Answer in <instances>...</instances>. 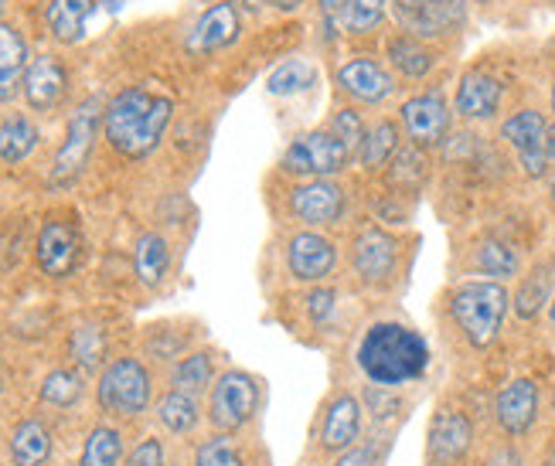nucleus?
Instances as JSON below:
<instances>
[{
  "instance_id": "obj_40",
  "label": "nucleus",
  "mask_w": 555,
  "mask_h": 466,
  "mask_svg": "<svg viewBox=\"0 0 555 466\" xmlns=\"http://www.w3.org/2000/svg\"><path fill=\"white\" fill-rule=\"evenodd\" d=\"M313 82H318V68H313L307 59H286L270 72L267 89H270V95H300Z\"/></svg>"
},
{
  "instance_id": "obj_2",
  "label": "nucleus",
  "mask_w": 555,
  "mask_h": 466,
  "mask_svg": "<svg viewBox=\"0 0 555 466\" xmlns=\"http://www.w3.org/2000/svg\"><path fill=\"white\" fill-rule=\"evenodd\" d=\"M171 116H175L171 95L151 92L143 86H130L109 100L103 113V133L116 154H124L130 160H143L160 146L167 127H171Z\"/></svg>"
},
{
  "instance_id": "obj_29",
  "label": "nucleus",
  "mask_w": 555,
  "mask_h": 466,
  "mask_svg": "<svg viewBox=\"0 0 555 466\" xmlns=\"http://www.w3.org/2000/svg\"><path fill=\"white\" fill-rule=\"evenodd\" d=\"M382 174H385V184L392 187V194H416L429 178V157L420 146L402 143L399 154L389 160V167H385Z\"/></svg>"
},
{
  "instance_id": "obj_33",
  "label": "nucleus",
  "mask_w": 555,
  "mask_h": 466,
  "mask_svg": "<svg viewBox=\"0 0 555 466\" xmlns=\"http://www.w3.org/2000/svg\"><path fill=\"white\" fill-rule=\"evenodd\" d=\"M552 269L539 266L528 276H521L518 293L512 297V310L518 313V321H535V316L545 310V303H552Z\"/></svg>"
},
{
  "instance_id": "obj_13",
  "label": "nucleus",
  "mask_w": 555,
  "mask_h": 466,
  "mask_svg": "<svg viewBox=\"0 0 555 466\" xmlns=\"http://www.w3.org/2000/svg\"><path fill=\"white\" fill-rule=\"evenodd\" d=\"M542 415V388L535 378H512L498 388L494 396V423L504 439H525L539 426Z\"/></svg>"
},
{
  "instance_id": "obj_35",
  "label": "nucleus",
  "mask_w": 555,
  "mask_h": 466,
  "mask_svg": "<svg viewBox=\"0 0 555 466\" xmlns=\"http://www.w3.org/2000/svg\"><path fill=\"white\" fill-rule=\"evenodd\" d=\"M95 11V0H52L48 4V28H52V35L65 44L79 41L82 31H86V21L89 14Z\"/></svg>"
},
{
  "instance_id": "obj_38",
  "label": "nucleus",
  "mask_w": 555,
  "mask_h": 466,
  "mask_svg": "<svg viewBox=\"0 0 555 466\" xmlns=\"http://www.w3.org/2000/svg\"><path fill=\"white\" fill-rule=\"evenodd\" d=\"M358 399L361 405H365V419H372L375 429H389L402 419V396H399V388H382V385H369L358 391Z\"/></svg>"
},
{
  "instance_id": "obj_55",
  "label": "nucleus",
  "mask_w": 555,
  "mask_h": 466,
  "mask_svg": "<svg viewBox=\"0 0 555 466\" xmlns=\"http://www.w3.org/2000/svg\"><path fill=\"white\" fill-rule=\"evenodd\" d=\"M552 113H555V86H552Z\"/></svg>"
},
{
  "instance_id": "obj_58",
  "label": "nucleus",
  "mask_w": 555,
  "mask_h": 466,
  "mask_svg": "<svg viewBox=\"0 0 555 466\" xmlns=\"http://www.w3.org/2000/svg\"><path fill=\"white\" fill-rule=\"evenodd\" d=\"M171 466H181V463H171Z\"/></svg>"
},
{
  "instance_id": "obj_11",
  "label": "nucleus",
  "mask_w": 555,
  "mask_h": 466,
  "mask_svg": "<svg viewBox=\"0 0 555 466\" xmlns=\"http://www.w3.org/2000/svg\"><path fill=\"white\" fill-rule=\"evenodd\" d=\"M286 211L307 229H334L348 215V191L334 178L300 181L286 191Z\"/></svg>"
},
{
  "instance_id": "obj_50",
  "label": "nucleus",
  "mask_w": 555,
  "mask_h": 466,
  "mask_svg": "<svg viewBox=\"0 0 555 466\" xmlns=\"http://www.w3.org/2000/svg\"><path fill=\"white\" fill-rule=\"evenodd\" d=\"M548 327L555 334V293H552V303H548Z\"/></svg>"
},
{
  "instance_id": "obj_23",
  "label": "nucleus",
  "mask_w": 555,
  "mask_h": 466,
  "mask_svg": "<svg viewBox=\"0 0 555 466\" xmlns=\"http://www.w3.org/2000/svg\"><path fill=\"white\" fill-rule=\"evenodd\" d=\"M154 415H157V426L175 436V439H184L191 432H198L202 419H205V405L202 399L195 396H184V391H175L167 388L164 396L154 402Z\"/></svg>"
},
{
  "instance_id": "obj_1",
  "label": "nucleus",
  "mask_w": 555,
  "mask_h": 466,
  "mask_svg": "<svg viewBox=\"0 0 555 466\" xmlns=\"http://www.w3.org/2000/svg\"><path fill=\"white\" fill-rule=\"evenodd\" d=\"M429 345L426 337L399 321H375L358 337L354 367L369 385L382 388H405L426 378L429 372Z\"/></svg>"
},
{
  "instance_id": "obj_22",
  "label": "nucleus",
  "mask_w": 555,
  "mask_h": 466,
  "mask_svg": "<svg viewBox=\"0 0 555 466\" xmlns=\"http://www.w3.org/2000/svg\"><path fill=\"white\" fill-rule=\"evenodd\" d=\"M65 86H68V76L62 62L52 55H41L28 65V76H24V100H28L35 113H52L62 103Z\"/></svg>"
},
{
  "instance_id": "obj_52",
  "label": "nucleus",
  "mask_w": 555,
  "mask_h": 466,
  "mask_svg": "<svg viewBox=\"0 0 555 466\" xmlns=\"http://www.w3.org/2000/svg\"><path fill=\"white\" fill-rule=\"evenodd\" d=\"M4 385H8V378H4V364H0V396H4Z\"/></svg>"
},
{
  "instance_id": "obj_26",
  "label": "nucleus",
  "mask_w": 555,
  "mask_h": 466,
  "mask_svg": "<svg viewBox=\"0 0 555 466\" xmlns=\"http://www.w3.org/2000/svg\"><path fill=\"white\" fill-rule=\"evenodd\" d=\"M28 76V44L11 24H0V103H11Z\"/></svg>"
},
{
  "instance_id": "obj_7",
  "label": "nucleus",
  "mask_w": 555,
  "mask_h": 466,
  "mask_svg": "<svg viewBox=\"0 0 555 466\" xmlns=\"http://www.w3.org/2000/svg\"><path fill=\"white\" fill-rule=\"evenodd\" d=\"M365 436V405H361L358 391L337 388L327 396L318 415V429H313V446L321 456H337L361 443Z\"/></svg>"
},
{
  "instance_id": "obj_18",
  "label": "nucleus",
  "mask_w": 555,
  "mask_h": 466,
  "mask_svg": "<svg viewBox=\"0 0 555 466\" xmlns=\"http://www.w3.org/2000/svg\"><path fill=\"white\" fill-rule=\"evenodd\" d=\"M337 89L351 95V100L361 106H382L385 100H392L396 79L382 62L361 55V59H351L337 68Z\"/></svg>"
},
{
  "instance_id": "obj_30",
  "label": "nucleus",
  "mask_w": 555,
  "mask_h": 466,
  "mask_svg": "<svg viewBox=\"0 0 555 466\" xmlns=\"http://www.w3.org/2000/svg\"><path fill=\"white\" fill-rule=\"evenodd\" d=\"M82 399H86V375L79 372V367H52V372L41 378L38 402L44 409L68 412V409H76Z\"/></svg>"
},
{
  "instance_id": "obj_56",
  "label": "nucleus",
  "mask_w": 555,
  "mask_h": 466,
  "mask_svg": "<svg viewBox=\"0 0 555 466\" xmlns=\"http://www.w3.org/2000/svg\"><path fill=\"white\" fill-rule=\"evenodd\" d=\"M552 412H555V388H552Z\"/></svg>"
},
{
  "instance_id": "obj_47",
  "label": "nucleus",
  "mask_w": 555,
  "mask_h": 466,
  "mask_svg": "<svg viewBox=\"0 0 555 466\" xmlns=\"http://www.w3.org/2000/svg\"><path fill=\"white\" fill-rule=\"evenodd\" d=\"M545 154H548V164H555V122L548 127V137H545Z\"/></svg>"
},
{
  "instance_id": "obj_28",
  "label": "nucleus",
  "mask_w": 555,
  "mask_h": 466,
  "mask_svg": "<svg viewBox=\"0 0 555 466\" xmlns=\"http://www.w3.org/2000/svg\"><path fill=\"white\" fill-rule=\"evenodd\" d=\"M171 269V245L160 232H143L137 238V249H133V273L140 280V286L157 289Z\"/></svg>"
},
{
  "instance_id": "obj_49",
  "label": "nucleus",
  "mask_w": 555,
  "mask_h": 466,
  "mask_svg": "<svg viewBox=\"0 0 555 466\" xmlns=\"http://www.w3.org/2000/svg\"><path fill=\"white\" fill-rule=\"evenodd\" d=\"M243 4H246L249 11H262V8H270L273 0H243Z\"/></svg>"
},
{
  "instance_id": "obj_4",
  "label": "nucleus",
  "mask_w": 555,
  "mask_h": 466,
  "mask_svg": "<svg viewBox=\"0 0 555 466\" xmlns=\"http://www.w3.org/2000/svg\"><path fill=\"white\" fill-rule=\"evenodd\" d=\"M157 402V381L147 361L140 358H109L95 378V405L103 415L119 423H133L147 415Z\"/></svg>"
},
{
  "instance_id": "obj_46",
  "label": "nucleus",
  "mask_w": 555,
  "mask_h": 466,
  "mask_svg": "<svg viewBox=\"0 0 555 466\" xmlns=\"http://www.w3.org/2000/svg\"><path fill=\"white\" fill-rule=\"evenodd\" d=\"M480 466H521V453L512 446V439H508V443L494 446V450L485 456V463H480Z\"/></svg>"
},
{
  "instance_id": "obj_57",
  "label": "nucleus",
  "mask_w": 555,
  "mask_h": 466,
  "mask_svg": "<svg viewBox=\"0 0 555 466\" xmlns=\"http://www.w3.org/2000/svg\"><path fill=\"white\" fill-rule=\"evenodd\" d=\"M0 11H4V0H0Z\"/></svg>"
},
{
  "instance_id": "obj_27",
  "label": "nucleus",
  "mask_w": 555,
  "mask_h": 466,
  "mask_svg": "<svg viewBox=\"0 0 555 466\" xmlns=\"http://www.w3.org/2000/svg\"><path fill=\"white\" fill-rule=\"evenodd\" d=\"M127 436L119 426L100 423L92 426L82 439V450H79V466H124L127 459Z\"/></svg>"
},
{
  "instance_id": "obj_15",
  "label": "nucleus",
  "mask_w": 555,
  "mask_h": 466,
  "mask_svg": "<svg viewBox=\"0 0 555 466\" xmlns=\"http://www.w3.org/2000/svg\"><path fill=\"white\" fill-rule=\"evenodd\" d=\"M548 122L539 109H518L501 122V140L512 146L518 167L528 178H545L548 154H545Z\"/></svg>"
},
{
  "instance_id": "obj_24",
  "label": "nucleus",
  "mask_w": 555,
  "mask_h": 466,
  "mask_svg": "<svg viewBox=\"0 0 555 466\" xmlns=\"http://www.w3.org/2000/svg\"><path fill=\"white\" fill-rule=\"evenodd\" d=\"M215 378H219V358H215V351H208V348H198V351H191V354H184L181 361L171 364L167 388L202 399V396H208V388L215 385Z\"/></svg>"
},
{
  "instance_id": "obj_34",
  "label": "nucleus",
  "mask_w": 555,
  "mask_h": 466,
  "mask_svg": "<svg viewBox=\"0 0 555 466\" xmlns=\"http://www.w3.org/2000/svg\"><path fill=\"white\" fill-rule=\"evenodd\" d=\"M68 358H72V364H76L82 375H89V372H103V367L109 364L103 327L86 324V327H76V331H72V334H68Z\"/></svg>"
},
{
  "instance_id": "obj_6",
  "label": "nucleus",
  "mask_w": 555,
  "mask_h": 466,
  "mask_svg": "<svg viewBox=\"0 0 555 466\" xmlns=\"http://www.w3.org/2000/svg\"><path fill=\"white\" fill-rule=\"evenodd\" d=\"M103 113L106 109L100 106V100H86L76 106V113L68 119L65 140L52 160V174H48L52 187H68L82 178V170L95 151V137H100V127H103Z\"/></svg>"
},
{
  "instance_id": "obj_54",
  "label": "nucleus",
  "mask_w": 555,
  "mask_h": 466,
  "mask_svg": "<svg viewBox=\"0 0 555 466\" xmlns=\"http://www.w3.org/2000/svg\"><path fill=\"white\" fill-rule=\"evenodd\" d=\"M548 466H555V446H552V453H548Z\"/></svg>"
},
{
  "instance_id": "obj_43",
  "label": "nucleus",
  "mask_w": 555,
  "mask_h": 466,
  "mask_svg": "<svg viewBox=\"0 0 555 466\" xmlns=\"http://www.w3.org/2000/svg\"><path fill=\"white\" fill-rule=\"evenodd\" d=\"M385 14V0H351L348 8V31L351 35H372Z\"/></svg>"
},
{
  "instance_id": "obj_31",
  "label": "nucleus",
  "mask_w": 555,
  "mask_h": 466,
  "mask_svg": "<svg viewBox=\"0 0 555 466\" xmlns=\"http://www.w3.org/2000/svg\"><path fill=\"white\" fill-rule=\"evenodd\" d=\"M191 466H249V453L235 432H208L191 450Z\"/></svg>"
},
{
  "instance_id": "obj_39",
  "label": "nucleus",
  "mask_w": 555,
  "mask_h": 466,
  "mask_svg": "<svg viewBox=\"0 0 555 466\" xmlns=\"http://www.w3.org/2000/svg\"><path fill=\"white\" fill-rule=\"evenodd\" d=\"M300 310H304L307 327L321 334L337 321V313H341V293H337L334 286H327V283L310 286L304 293V300H300Z\"/></svg>"
},
{
  "instance_id": "obj_36",
  "label": "nucleus",
  "mask_w": 555,
  "mask_h": 466,
  "mask_svg": "<svg viewBox=\"0 0 555 466\" xmlns=\"http://www.w3.org/2000/svg\"><path fill=\"white\" fill-rule=\"evenodd\" d=\"M41 133L35 119L28 116H8L0 122V164H21L24 157L35 154Z\"/></svg>"
},
{
  "instance_id": "obj_37",
  "label": "nucleus",
  "mask_w": 555,
  "mask_h": 466,
  "mask_svg": "<svg viewBox=\"0 0 555 466\" xmlns=\"http://www.w3.org/2000/svg\"><path fill=\"white\" fill-rule=\"evenodd\" d=\"M389 59L405 79H426L433 72V65H437V55L423 44V38H413L405 31L389 41Z\"/></svg>"
},
{
  "instance_id": "obj_8",
  "label": "nucleus",
  "mask_w": 555,
  "mask_h": 466,
  "mask_svg": "<svg viewBox=\"0 0 555 466\" xmlns=\"http://www.w3.org/2000/svg\"><path fill=\"white\" fill-rule=\"evenodd\" d=\"M402 245L382 225H361L351 238V276L365 289H385L399 273Z\"/></svg>"
},
{
  "instance_id": "obj_20",
  "label": "nucleus",
  "mask_w": 555,
  "mask_h": 466,
  "mask_svg": "<svg viewBox=\"0 0 555 466\" xmlns=\"http://www.w3.org/2000/svg\"><path fill=\"white\" fill-rule=\"evenodd\" d=\"M55 453V432L41 415L21 419L8 436V466H48Z\"/></svg>"
},
{
  "instance_id": "obj_44",
  "label": "nucleus",
  "mask_w": 555,
  "mask_h": 466,
  "mask_svg": "<svg viewBox=\"0 0 555 466\" xmlns=\"http://www.w3.org/2000/svg\"><path fill=\"white\" fill-rule=\"evenodd\" d=\"M124 466H171V463H167V450L157 436H143L140 443L127 453Z\"/></svg>"
},
{
  "instance_id": "obj_42",
  "label": "nucleus",
  "mask_w": 555,
  "mask_h": 466,
  "mask_svg": "<svg viewBox=\"0 0 555 466\" xmlns=\"http://www.w3.org/2000/svg\"><path fill=\"white\" fill-rule=\"evenodd\" d=\"M385 459V439L382 436H372V439H361L351 450L331 456L327 466H382Z\"/></svg>"
},
{
  "instance_id": "obj_16",
  "label": "nucleus",
  "mask_w": 555,
  "mask_h": 466,
  "mask_svg": "<svg viewBox=\"0 0 555 466\" xmlns=\"http://www.w3.org/2000/svg\"><path fill=\"white\" fill-rule=\"evenodd\" d=\"M399 119L409 143L420 146V151H433V146L447 143L453 113L440 92H420L399 106Z\"/></svg>"
},
{
  "instance_id": "obj_48",
  "label": "nucleus",
  "mask_w": 555,
  "mask_h": 466,
  "mask_svg": "<svg viewBox=\"0 0 555 466\" xmlns=\"http://www.w3.org/2000/svg\"><path fill=\"white\" fill-rule=\"evenodd\" d=\"M304 4V0H273L270 8H276V11H297Z\"/></svg>"
},
{
  "instance_id": "obj_19",
  "label": "nucleus",
  "mask_w": 555,
  "mask_h": 466,
  "mask_svg": "<svg viewBox=\"0 0 555 466\" xmlns=\"http://www.w3.org/2000/svg\"><path fill=\"white\" fill-rule=\"evenodd\" d=\"M238 28H243V21H238V8L232 4V0H219V4H211L195 21V28H191V35H188V52L191 55L222 52V48H229L238 38Z\"/></svg>"
},
{
  "instance_id": "obj_10",
  "label": "nucleus",
  "mask_w": 555,
  "mask_h": 466,
  "mask_svg": "<svg viewBox=\"0 0 555 466\" xmlns=\"http://www.w3.org/2000/svg\"><path fill=\"white\" fill-rule=\"evenodd\" d=\"M477 443L474 419L456 405H440L426 429V466H464Z\"/></svg>"
},
{
  "instance_id": "obj_17",
  "label": "nucleus",
  "mask_w": 555,
  "mask_h": 466,
  "mask_svg": "<svg viewBox=\"0 0 555 466\" xmlns=\"http://www.w3.org/2000/svg\"><path fill=\"white\" fill-rule=\"evenodd\" d=\"M35 259L38 269L52 280H68L76 273V266L82 259V235L79 229L65 222V218H48V222L38 229V242H35Z\"/></svg>"
},
{
  "instance_id": "obj_9",
  "label": "nucleus",
  "mask_w": 555,
  "mask_h": 466,
  "mask_svg": "<svg viewBox=\"0 0 555 466\" xmlns=\"http://www.w3.org/2000/svg\"><path fill=\"white\" fill-rule=\"evenodd\" d=\"M351 160H354V154L341 140L331 137L327 130H313L286 146L280 157V167L289 178L313 181V178H337Z\"/></svg>"
},
{
  "instance_id": "obj_14",
  "label": "nucleus",
  "mask_w": 555,
  "mask_h": 466,
  "mask_svg": "<svg viewBox=\"0 0 555 466\" xmlns=\"http://www.w3.org/2000/svg\"><path fill=\"white\" fill-rule=\"evenodd\" d=\"M396 24L413 38H440L461 28L467 17L464 0H392Z\"/></svg>"
},
{
  "instance_id": "obj_5",
  "label": "nucleus",
  "mask_w": 555,
  "mask_h": 466,
  "mask_svg": "<svg viewBox=\"0 0 555 466\" xmlns=\"http://www.w3.org/2000/svg\"><path fill=\"white\" fill-rule=\"evenodd\" d=\"M262 381L246 367H225L208 388L205 419L215 432H246L262 412Z\"/></svg>"
},
{
  "instance_id": "obj_45",
  "label": "nucleus",
  "mask_w": 555,
  "mask_h": 466,
  "mask_svg": "<svg viewBox=\"0 0 555 466\" xmlns=\"http://www.w3.org/2000/svg\"><path fill=\"white\" fill-rule=\"evenodd\" d=\"M321 4V14H324V24H327V31L337 35L348 24V8H351V0H318Z\"/></svg>"
},
{
  "instance_id": "obj_41",
  "label": "nucleus",
  "mask_w": 555,
  "mask_h": 466,
  "mask_svg": "<svg viewBox=\"0 0 555 466\" xmlns=\"http://www.w3.org/2000/svg\"><path fill=\"white\" fill-rule=\"evenodd\" d=\"M365 119H361V113L358 109H337L334 116H331V122H327V133L331 137H337L351 154H358V146H361V140H365Z\"/></svg>"
},
{
  "instance_id": "obj_25",
  "label": "nucleus",
  "mask_w": 555,
  "mask_h": 466,
  "mask_svg": "<svg viewBox=\"0 0 555 466\" xmlns=\"http://www.w3.org/2000/svg\"><path fill=\"white\" fill-rule=\"evenodd\" d=\"M399 146H402L399 122L396 119H378L365 130V140H361L354 160H358L361 170H369V174H382V170L389 167V160L399 154Z\"/></svg>"
},
{
  "instance_id": "obj_21",
  "label": "nucleus",
  "mask_w": 555,
  "mask_h": 466,
  "mask_svg": "<svg viewBox=\"0 0 555 466\" xmlns=\"http://www.w3.org/2000/svg\"><path fill=\"white\" fill-rule=\"evenodd\" d=\"M501 100H504V86L494 76H488V72H467L461 86H456L453 109L456 116H464L470 122H485L498 116Z\"/></svg>"
},
{
  "instance_id": "obj_12",
  "label": "nucleus",
  "mask_w": 555,
  "mask_h": 466,
  "mask_svg": "<svg viewBox=\"0 0 555 466\" xmlns=\"http://www.w3.org/2000/svg\"><path fill=\"white\" fill-rule=\"evenodd\" d=\"M286 273L300 286H321L337 269V245L331 235L318 229H300L286 238L283 249Z\"/></svg>"
},
{
  "instance_id": "obj_3",
  "label": "nucleus",
  "mask_w": 555,
  "mask_h": 466,
  "mask_svg": "<svg viewBox=\"0 0 555 466\" xmlns=\"http://www.w3.org/2000/svg\"><path fill=\"white\" fill-rule=\"evenodd\" d=\"M512 310V293L494 280L456 283L447 297V313L453 327L474 351H488L504 331V316Z\"/></svg>"
},
{
  "instance_id": "obj_53",
  "label": "nucleus",
  "mask_w": 555,
  "mask_h": 466,
  "mask_svg": "<svg viewBox=\"0 0 555 466\" xmlns=\"http://www.w3.org/2000/svg\"><path fill=\"white\" fill-rule=\"evenodd\" d=\"M548 198H552V202H555V174H552V178H548Z\"/></svg>"
},
{
  "instance_id": "obj_51",
  "label": "nucleus",
  "mask_w": 555,
  "mask_h": 466,
  "mask_svg": "<svg viewBox=\"0 0 555 466\" xmlns=\"http://www.w3.org/2000/svg\"><path fill=\"white\" fill-rule=\"evenodd\" d=\"M100 4H106L109 11H119V8H124V0H100Z\"/></svg>"
},
{
  "instance_id": "obj_32",
  "label": "nucleus",
  "mask_w": 555,
  "mask_h": 466,
  "mask_svg": "<svg viewBox=\"0 0 555 466\" xmlns=\"http://www.w3.org/2000/svg\"><path fill=\"white\" fill-rule=\"evenodd\" d=\"M474 269L480 276H488L494 283H504L521 273V256L515 245L501 242V238H485L474 249Z\"/></svg>"
}]
</instances>
